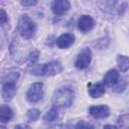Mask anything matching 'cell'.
Here are the masks:
<instances>
[{
    "instance_id": "14",
    "label": "cell",
    "mask_w": 129,
    "mask_h": 129,
    "mask_svg": "<svg viewBox=\"0 0 129 129\" xmlns=\"http://www.w3.org/2000/svg\"><path fill=\"white\" fill-rule=\"evenodd\" d=\"M13 118V110L8 105H1L0 107V121L1 123H7Z\"/></svg>"
},
{
    "instance_id": "22",
    "label": "cell",
    "mask_w": 129,
    "mask_h": 129,
    "mask_svg": "<svg viewBox=\"0 0 129 129\" xmlns=\"http://www.w3.org/2000/svg\"><path fill=\"white\" fill-rule=\"evenodd\" d=\"M20 4L22 5V6H24V7H29V6H34V5H36L37 4V1H35V0H24V1H21L20 2Z\"/></svg>"
},
{
    "instance_id": "8",
    "label": "cell",
    "mask_w": 129,
    "mask_h": 129,
    "mask_svg": "<svg viewBox=\"0 0 129 129\" xmlns=\"http://www.w3.org/2000/svg\"><path fill=\"white\" fill-rule=\"evenodd\" d=\"M89 113L96 119H103L110 115V108L106 105L92 106L89 108Z\"/></svg>"
},
{
    "instance_id": "11",
    "label": "cell",
    "mask_w": 129,
    "mask_h": 129,
    "mask_svg": "<svg viewBox=\"0 0 129 129\" xmlns=\"http://www.w3.org/2000/svg\"><path fill=\"white\" fill-rule=\"evenodd\" d=\"M119 79H120V75H119L118 71L115 69H112L105 74V76L103 78V84L106 85L107 87L113 88Z\"/></svg>"
},
{
    "instance_id": "2",
    "label": "cell",
    "mask_w": 129,
    "mask_h": 129,
    "mask_svg": "<svg viewBox=\"0 0 129 129\" xmlns=\"http://www.w3.org/2000/svg\"><path fill=\"white\" fill-rule=\"evenodd\" d=\"M17 29H18V32L22 38L31 39L34 37L36 30H37V27H36L35 22L27 14H23L20 16V18L18 20Z\"/></svg>"
},
{
    "instance_id": "7",
    "label": "cell",
    "mask_w": 129,
    "mask_h": 129,
    "mask_svg": "<svg viewBox=\"0 0 129 129\" xmlns=\"http://www.w3.org/2000/svg\"><path fill=\"white\" fill-rule=\"evenodd\" d=\"M17 92V84L16 83H2V98L4 101L8 102L13 99V97L16 95Z\"/></svg>"
},
{
    "instance_id": "10",
    "label": "cell",
    "mask_w": 129,
    "mask_h": 129,
    "mask_svg": "<svg viewBox=\"0 0 129 129\" xmlns=\"http://www.w3.org/2000/svg\"><path fill=\"white\" fill-rule=\"evenodd\" d=\"M75 39H76V37L73 33H63L56 38L55 44L58 48L64 49V48L70 47L75 42Z\"/></svg>"
},
{
    "instance_id": "21",
    "label": "cell",
    "mask_w": 129,
    "mask_h": 129,
    "mask_svg": "<svg viewBox=\"0 0 129 129\" xmlns=\"http://www.w3.org/2000/svg\"><path fill=\"white\" fill-rule=\"evenodd\" d=\"M7 20H8V18H7V14H6L5 10L1 9L0 10V25L3 26L7 22Z\"/></svg>"
},
{
    "instance_id": "15",
    "label": "cell",
    "mask_w": 129,
    "mask_h": 129,
    "mask_svg": "<svg viewBox=\"0 0 129 129\" xmlns=\"http://www.w3.org/2000/svg\"><path fill=\"white\" fill-rule=\"evenodd\" d=\"M117 64L121 72H123V73L127 72L129 70V56L119 54L117 56Z\"/></svg>"
},
{
    "instance_id": "9",
    "label": "cell",
    "mask_w": 129,
    "mask_h": 129,
    "mask_svg": "<svg viewBox=\"0 0 129 129\" xmlns=\"http://www.w3.org/2000/svg\"><path fill=\"white\" fill-rule=\"evenodd\" d=\"M71 8V3L67 0H56L51 3L50 9L55 15H62Z\"/></svg>"
},
{
    "instance_id": "24",
    "label": "cell",
    "mask_w": 129,
    "mask_h": 129,
    "mask_svg": "<svg viewBox=\"0 0 129 129\" xmlns=\"http://www.w3.org/2000/svg\"><path fill=\"white\" fill-rule=\"evenodd\" d=\"M103 129H118V128H117L116 126H114V125H110V124H108V125H105Z\"/></svg>"
},
{
    "instance_id": "6",
    "label": "cell",
    "mask_w": 129,
    "mask_h": 129,
    "mask_svg": "<svg viewBox=\"0 0 129 129\" xmlns=\"http://www.w3.org/2000/svg\"><path fill=\"white\" fill-rule=\"evenodd\" d=\"M78 28L83 33H88L95 26V20L90 15H82L78 20Z\"/></svg>"
},
{
    "instance_id": "1",
    "label": "cell",
    "mask_w": 129,
    "mask_h": 129,
    "mask_svg": "<svg viewBox=\"0 0 129 129\" xmlns=\"http://www.w3.org/2000/svg\"><path fill=\"white\" fill-rule=\"evenodd\" d=\"M75 99V92L69 87L57 89L52 96V104L56 108H69Z\"/></svg>"
},
{
    "instance_id": "3",
    "label": "cell",
    "mask_w": 129,
    "mask_h": 129,
    "mask_svg": "<svg viewBox=\"0 0 129 129\" xmlns=\"http://www.w3.org/2000/svg\"><path fill=\"white\" fill-rule=\"evenodd\" d=\"M62 71L61 63L58 60H51L49 62L43 63L42 66L35 67L33 70H31V74L35 76H45L50 77L59 74Z\"/></svg>"
},
{
    "instance_id": "13",
    "label": "cell",
    "mask_w": 129,
    "mask_h": 129,
    "mask_svg": "<svg viewBox=\"0 0 129 129\" xmlns=\"http://www.w3.org/2000/svg\"><path fill=\"white\" fill-rule=\"evenodd\" d=\"M19 78H20V72H19V70L10 69V70H8L7 72H5L2 75V81H1V83L8 82V83H16L17 84Z\"/></svg>"
},
{
    "instance_id": "25",
    "label": "cell",
    "mask_w": 129,
    "mask_h": 129,
    "mask_svg": "<svg viewBox=\"0 0 129 129\" xmlns=\"http://www.w3.org/2000/svg\"><path fill=\"white\" fill-rule=\"evenodd\" d=\"M0 129H7V128H6L5 126H3V125H2V126H0Z\"/></svg>"
},
{
    "instance_id": "23",
    "label": "cell",
    "mask_w": 129,
    "mask_h": 129,
    "mask_svg": "<svg viewBox=\"0 0 129 129\" xmlns=\"http://www.w3.org/2000/svg\"><path fill=\"white\" fill-rule=\"evenodd\" d=\"M14 129H31V128L27 124H18L14 127Z\"/></svg>"
},
{
    "instance_id": "17",
    "label": "cell",
    "mask_w": 129,
    "mask_h": 129,
    "mask_svg": "<svg viewBox=\"0 0 129 129\" xmlns=\"http://www.w3.org/2000/svg\"><path fill=\"white\" fill-rule=\"evenodd\" d=\"M127 85H128L127 80H126L125 78H121V79L118 80V82H117V83L115 84V86L113 87V91L116 92V93H121V92H123V91L126 89Z\"/></svg>"
},
{
    "instance_id": "20",
    "label": "cell",
    "mask_w": 129,
    "mask_h": 129,
    "mask_svg": "<svg viewBox=\"0 0 129 129\" xmlns=\"http://www.w3.org/2000/svg\"><path fill=\"white\" fill-rule=\"evenodd\" d=\"M75 129H94V126L88 122L85 121H80L77 123Z\"/></svg>"
},
{
    "instance_id": "16",
    "label": "cell",
    "mask_w": 129,
    "mask_h": 129,
    "mask_svg": "<svg viewBox=\"0 0 129 129\" xmlns=\"http://www.w3.org/2000/svg\"><path fill=\"white\" fill-rule=\"evenodd\" d=\"M58 118V114H57V111L55 108H51L50 110H48L44 116H43V121L46 122V123H51V122H54L56 119Z\"/></svg>"
},
{
    "instance_id": "4",
    "label": "cell",
    "mask_w": 129,
    "mask_h": 129,
    "mask_svg": "<svg viewBox=\"0 0 129 129\" xmlns=\"http://www.w3.org/2000/svg\"><path fill=\"white\" fill-rule=\"evenodd\" d=\"M44 94L43 84L41 82H36L30 85L26 92V100L29 103H37L39 102Z\"/></svg>"
},
{
    "instance_id": "5",
    "label": "cell",
    "mask_w": 129,
    "mask_h": 129,
    "mask_svg": "<svg viewBox=\"0 0 129 129\" xmlns=\"http://www.w3.org/2000/svg\"><path fill=\"white\" fill-rule=\"evenodd\" d=\"M92 60V51L89 47H84L77 55L75 60V67L79 70H85L88 68Z\"/></svg>"
},
{
    "instance_id": "12",
    "label": "cell",
    "mask_w": 129,
    "mask_h": 129,
    "mask_svg": "<svg viewBox=\"0 0 129 129\" xmlns=\"http://www.w3.org/2000/svg\"><path fill=\"white\" fill-rule=\"evenodd\" d=\"M88 93L94 99L100 98V97H102L105 94V86H104L103 83L89 84V86H88Z\"/></svg>"
},
{
    "instance_id": "19",
    "label": "cell",
    "mask_w": 129,
    "mask_h": 129,
    "mask_svg": "<svg viewBox=\"0 0 129 129\" xmlns=\"http://www.w3.org/2000/svg\"><path fill=\"white\" fill-rule=\"evenodd\" d=\"M40 116V111L38 109H35V108H32V109H29L26 113V117L29 121L33 122V121H36Z\"/></svg>"
},
{
    "instance_id": "18",
    "label": "cell",
    "mask_w": 129,
    "mask_h": 129,
    "mask_svg": "<svg viewBox=\"0 0 129 129\" xmlns=\"http://www.w3.org/2000/svg\"><path fill=\"white\" fill-rule=\"evenodd\" d=\"M118 126L120 129H129V114H123L119 116Z\"/></svg>"
}]
</instances>
